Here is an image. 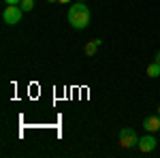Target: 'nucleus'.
Returning a JSON list of instances; mask_svg holds the SVG:
<instances>
[{
	"label": "nucleus",
	"instance_id": "obj_1",
	"mask_svg": "<svg viewBox=\"0 0 160 158\" xmlns=\"http://www.w3.org/2000/svg\"><path fill=\"white\" fill-rule=\"evenodd\" d=\"M66 17H68V24L73 26L75 30H83L90 24V9H88L83 2H77V4H73L68 9V15Z\"/></svg>",
	"mask_w": 160,
	"mask_h": 158
},
{
	"label": "nucleus",
	"instance_id": "obj_2",
	"mask_svg": "<svg viewBox=\"0 0 160 158\" xmlns=\"http://www.w3.org/2000/svg\"><path fill=\"white\" fill-rule=\"evenodd\" d=\"M22 7L19 4H7V9L2 11V19H4V24L9 26H15L22 22Z\"/></svg>",
	"mask_w": 160,
	"mask_h": 158
},
{
	"label": "nucleus",
	"instance_id": "obj_3",
	"mask_svg": "<svg viewBox=\"0 0 160 158\" xmlns=\"http://www.w3.org/2000/svg\"><path fill=\"white\" fill-rule=\"evenodd\" d=\"M118 143H120L124 150H130V147H137L139 137H137V133L132 128H122L120 135H118Z\"/></svg>",
	"mask_w": 160,
	"mask_h": 158
},
{
	"label": "nucleus",
	"instance_id": "obj_4",
	"mask_svg": "<svg viewBox=\"0 0 160 158\" xmlns=\"http://www.w3.org/2000/svg\"><path fill=\"white\" fill-rule=\"evenodd\" d=\"M156 145H158V141H156L154 133H148L145 137H141V139H139V143H137V147H139L143 154H148V152H154V150H156Z\"/></svg>",
	"mask_w": 160,
	"mask_h": 158
},
{
	"label": "nucleus",
	"instance_id": "obj_5",
	"mask_svg": "<svg viewBox=\"0 0 160 158\" xmlns=\"http://www.w3.org/2000/svg\"><path fill=\"white\" fill-rule=\"evenodd\" d=\"M143 128L148 133H158L160 130V115H148L143 120Z\"/></svg>",
	"mask_w": 160,
	"mask_h": 158
},
{
	"label": "nucleus",
	"instance_id": "obj_6",
	"mask_svg": "<svg viewBox=\"0 0 160 158\" xmlns=\"http://www.w3.org/2000/svg\"><path fill=\"white\" fill-rule=\"evenodd\" d=\"M100 45H102V41H100V38H92V41H88L86 45H83V54H86L88 58H92Z\"/></svg>",
	"mask_w": 160,
	"mask_h": 158
},
{
	"label": "nucleus",
	"instance_id": "obj_7",
	"mask_svg": "<svg viewBox=\"0 0 160 158\" xmlns=\"http://www.w3.org/2000/svg\"><path fill=\"white\" fill-rule=\"evenodd\" d=\"M148 75H149V77H160V64L156 60L148 66Z\"/></svg>",
	"mask_w": 160,
	"mask_h": 158
},
{
	"label": "nucleus",
	"instance_id": "obj_8",
	"mask_svg": "<svg viewBox=\"0 0 160 158\" xmlns=\"http://www.w3.org/2000/svg\"><path fill=\"white\" fill-rule=\"evenodd\" d=\"M22 11H32L34 9V0H22Z\"/></svg>",
	"mask_w": 160,
	"mask_h": 158
},
{
	"label": "nucleus",
	"instance_id": "obj_9",
	"mask_svg": "<svg viewBox=\"0 0 160 158\" xmlns=\"http://www.w3.org/2000/svg\"><path fill=\"white\" fill-rule=\"evenodd\" d=\"M7 4H22V0H4Z\"/></svg>",
	"mask_w": 160,
	"mask_h": 158
},
{
	"label": "nucleus",
	"instance_id": "obj_10",
	"mask_svg": "<svg viewBox=\"0 0 160 158\" xmlns=\"http://www.w3.org/2000/svg\"><path fill=\"white\" fill-rule=\"evenodd\" d=\"M154 60H156V62L160 64V51H156V56H154Z\"/></svg>",
	"mask_w": 160,
	"mask_h": 158
},
{
	"label": "nucleus",
	"instance_id": "obj_11",
	"mask_svg": "<svg viewBox=\"0 0 160 158\" xmlns=\"http://www.w3.org/2000/svg\"><path fill=\"white\" fill-rule=\"evenodd\" d=\"M58 2H60V4H68L71 0H58Z\"/></svg>",
	"mask_w": 160,
	"mask_h": 158
},
{
	"label": "nucleus",
	"instance_id": "obj_12",
	"mask_svg": "<svg viewBox=\"0 0 160 158\" xmlns=\"http://www.w3.org/2000/svg\"><path fill=\"white\" fill-rule=\"evenodd\" d=\"M47 2H58V0H47Z\"/></svg>",
	"mask_w": 160,
	"mask_h": 158
},
{
	"label": "nucleus",
	"instance_id": "obj_13",
	"mask_svg": "<svg viewBox=\"0 0 160 158\" xmlns=\"http://www.w3.org/2000/svg\"><path fill=\"white\" fill-rule=\"evenodd\" d=\"M158 115H160V105H158Z\"/></svg>",
	"mask_w": 160,
	"mask_h": 158
},
{
	"label": "nucleus",
	"instance_id": "obj_14",
	"mask_svg": "<svg viewBox=\"0 0 160 158\" xmlns=\"http://www.w3.org/2000/svg\"><path fill=\"white\" fill-rule=\"evenodd\" d=\"M79 2H83V0H79Z\"/></svg>",
	"mask_w": 160,
	"mask_h": 158
}]
</instances>
